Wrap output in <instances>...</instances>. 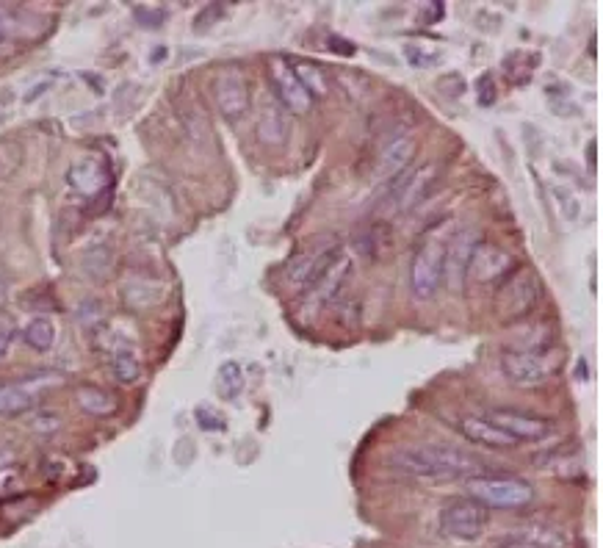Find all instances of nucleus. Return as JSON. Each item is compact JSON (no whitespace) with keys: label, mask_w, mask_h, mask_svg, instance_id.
Segmentation results:
<instances>
[{"label":"nucleus","mask_w":603,"mask_h":548,"mask_svg":"<svg viewBox=\"0 0 603 548\" xmlns=\"http://www.w3.org/2000/svg\"><path fill=\"white\" fill-rule=\"evenodd\" d=\"M396 474L418 479L426 485H440V482H457V479H471L485 474V463L476 454L465 452L451 443H421V446H404L388 457Z\"/></svg>","instance_id":"1"},{"label":"nucleus","mask_w":603,"mask_h":548,"mask_svg":"<svg viewBox=\"0 0 603 548\" xmlns=\"http://www.w3.org/2000/svg\"><path fill=\"white\" fill-rule=\"evenodd\" d=\"M540 297H543V283H540L537 272L529 269V266H515L498 283L493 310H496L501 322H521L537 308Z\"/></svg>","instance_id":"2"},{"label":"nucleus","mask_w":603,"mask_h":548,"mask_svg":"<svg viewBox=\"0 0 603 548\" xmlns=\"http://www.w3.org/2000/svg\"><path fill=\"white\" fill-rule=\"evenodd\" d=\"M465 490L487 510H523L534 501L532 485L509 474H479L465 479Z\"/></svg>","instance_id":"3"},{"label":"nucleus","mask_w":603,"mask_h":548,"mask_svg":"<svg viewBox=\"0 0 603 548\" xmlns=\"http://www.w3.org/2000/svg\"><path fill=\"white\" fill-rule=\"evenodd\" d=\"M562 366V352L556 346L545 349H504L501 371L518 388H537L554 377Z\"/></svg>","instance_id":"4"},{"label":"nucleus","mask_w":603,"mask_h":548,"mask_svg":"<svg viewBox=\"0 0 603 548\" xmlns=\"http://www.w3.org/2000/svg\"><path fill=\"white\" fill-rule=\"evenodd\" d=\"M446 244L443 233H429L424 244L415 250L410 263V286L418 299H432L443 286V261H446Z\"/></svg>","instance_id":"5"},{"label":"nucleus","mask_w":603,"mask_h":548,"mask_svg":"<svg viewBox=\"0 0 603 548\" xmlns=\"http://www.w3.org/2000/svg\"><path fill=\"white\" fill-rule=\"evenodd\" d=\"M518 263L504 247H498L493 241H479L471 252L465 283L473 286H498Z\"/></svg>","instance_id":"6"},{"label":"nucleus","mask_w":603,"mask_h":548,"mask_svg":"<svg viewBox=\"0 0 603 548\" xmlns=\"http://www.w3.org/2000/svg\"><path fill=\"white\" fill-rule=\"evenodd\" d=\"M490 524V513L479 501L454 499L440 510V526L443 532L457 540H479Z\"/></svg>","instance_id":"7"},{"label":"nucleus","mask_w":603,"mask_h":548,"mask_svg":"<svg viewBox=\"0 0 603 548\" xmlns=\"http://www.w3.org/2000/svg\"><path fill=\"white\" fill-rule=\"evenodd\" d=\"M438 180V167L435 164H426V167L407 169L399 178L391 180V205L393 211H410L415 205L424 200L432 183Z\"/></svg>","instance_id":"8"},{"label":"nucleus","mask_w":603,"mask_h":548,"mask_svg":"<svg viewBox=\"0 0 603 548\" xmlns=\"http://www.w3.org/2000/svg\"><path fill=\"white\" fill-rule=\"evenodd\" d=\"M213 95H216V106L227 122H238L241 117H247L249 84L241 70L219 72L216 84H213Z\"/></svg>","instance_id":"9"},{"label":"nucleus","mask_w":603,"mask_h":548,"mask_svg":"<svg viewBox=\"0 0 603 548\" xmlns=\"http://www.w3.org/2000/svg\"><path fill=\"white\" fill-rule=\"evenodd\" d=\"M487 418L501 427L504 432H509L518 443L526 441H545L551 432H554V421L548 418L532 416V413H521V410H509V407H498V410H490Z\"/></svg>","instance_id":"10"},{"label":"nucleus","mask_w":603,"mask_h":548,"mask_svg":"<svg viewBox=\"0 0 603 548\" xmlns=\"http://www.w3.org/2000/svg\"><path fill=\"white\" fill-rule=\"evenodd\" d=\"M496 548H570V537L556 524H526L498 537Z\"/></svg>","instance_id":"11"},{"label":"nucleus","mask_w":603,"mask_h":548,"mask_svg":"<svg viewBox=\"0 0 603 548\" xmlns=\"http://www.w3.org/2000/svg\"><path fill=\"white\" fill-rule=\"evenodd\" d=\"M415 158V139L410 133H396L393 139L382 144L374 167V180L385 183V180L399 178L402 172L410 169V161Z\"/></svg>","instance_id":"12"},{"label":"nucleus","mask_w":603,"mask_h":548,"mask_svg":"<svg viewBox=\"0 0 603 548\" xmlns=\"http://www.w3.org/2000/svg\"><path fill=\"white\" fill-rule=\"evenodd\" d=\"M272 81H274V92H277V100L280 106L288 108L291 114H308L313 108V97L305 86L299 84V78L291 70L288 61H274L272 64Z\"/></svg>","instance_id":"13"},{"label":"nucleus","mask_w":603,"mask_h":548,"mask_svg":"<svg viewBox=\"0 0 603 548\" xmlns=\"http://www.w3.org/2000/svg\"><path fill=\"white\" fill-rule=\"evenodd\" d=\"M338 255H341V247L327 244V247L310 252V255L296 258L294 266H291V274H288V286L294 288V291H310L321 280V274L330 269V263Z\"/></svg>","instance_id":"14"},{"label":"nucleus","mask_w":603,"mask_h":548,"mask_svg":"<svg viewBox=\"0 0 603 548\" xmlns=\"http://www.w3.org/2000/svg\"><path fill=\"white\" fill-rule=\"evenodd\" d=\"M479 241L473 239V233H460L446 244V261H443V283L451 291H460L465 288V272H468V261H471V252Z\"/></svg>","instance_id":"15"},{"label":"nucleus","mask_w":603,"mask_h":548,"mask_svg":"<svg viewBox=\"0 0 603 548\" xmlns=\"http://www.w3.org/2000/svg\"><path fill=\"white\" fill-rule=\"evenodd\" d=\"M67 180H70V186L75 191H81L86 197H95L100 191L108 189V164L103 158H95V155H89V158H81V161H75L67 172Z\"/></svg>","instance_id":"16"},{"label":"nucleus","mask_w":603,"mask_h":548,"mask_svg":"<svg viewBox=\"0 0 603 548\" xmlns=\"http://www.w3.org/2000/svg\"><path fill=\"white\" fill-rule=\"evenodd\" d=\"M457 429H460V435H465L468 441L482 443L487 449H515V446H518V441H515L509 432L496 427V424L485 416L460 418V421H457Z\"/></svg>","instance_id":"17"},{"label":"nucleus","mask_w":603,"mask_h":548,"mask_svg":"<svg viewBox=\"0 0 603 548\" xmlns=\"http://www.w3.org/2000/svg\"><path fill=\"white\" fill-rule=\"evenodd\" d=\"M36 34H39V23L31 14L14 9V6H0V39L3 42H9L17 50L23 39H34Z\"/></svg>","instance_id":"18"},{"label":"nucleus","mask_w":603,"mask_h":548,"mask_svg":"<svg viewBox=\"0 0 603 548\" xmlns=\"http://www.w3.org/2000/svg\"><path fill=\"white\" fill-rule=\"evenodd\" d=\"M36 402H39V394L31 385H23V382L0 385V418L23 416L28 410H34Z\"/></svg>","instance_id":"19"},{"label":"nucleus","mask_w":603,"mask_h":548,"mask_svg":"<svg viewBox=\"0 0 603 548\" xmlns=\"http://www.w3.org/2000/svg\"><path fill=\"white\" fill-rule=\"evenodd\" d=\"M258 139L266 147H283L288 142V120H285L283 106H266L258 120Z\"/></svg>","instance_id":"20"},{"label":"nucleus","mask_w":603,"mask_h":548,"mask_svg":"<svg viewBox=\"0 0 603 548\" xmlns=\"http://www.w3.org/2000/svg\"><path fill=\"white\" fill-rule=\"evenodd\" d=\"M75 402L81 407L83 413H89V416L97 418H108L117 413V399L103 391V388H97V385H81L78 391H75Z\"/></svg>","instance_id":"21"},{"label":"nucleus","mask_w":603,"mask_h":548,"mask_svg":"<svg viewBox=\"0 0 603 548\" xmlns=\"http://www.w3.org/2000/svg\"><path fill=\"white\" fill-rule=\"evenodd\" d=\"M158 297H161V288H158V280H153V277H131L122 286V299L128 302V308H150Z\"/></svg>","instance_id":"22"},{"label":"nucleus","mask_w":603,"mask_h":548,"mask_svg":"<svg viewBox=\"0 0 603 548\" xmlns=\"http://www.w3.org/2000/svg\"><path fill=\"white\" fill-rule=\"evenodd\" d=\"M25 344L36 352H48L56 344V324L48 316H36L34 322L25 327Z\"/></svg>","instance_id":"23"},{"label":"nucleus","mask_w":603,"mask_h":548,"mask_svg":"<svg viewBox=\"0 0 603 548\" xmlns=\"http://www.w3.org/2000/svg\"><path fill=\"white\" fill-rule=\"evenodd\" d=\"M291 70H294V75L299 78V84L308 89L310 97L327 95V78H324V72H321L316 64H308V61H294V64H291Z\"/></svg>","instance_id":"24"},{"label":"nucleus","mask_w":603,"mask_h":548,"mask_svg":"<svg viewBox=\"0 0 603 548\" xmlns=\"http://www.w3.org/2000/svg\"><path fill=\"white\" fill-rule=\"evenodd\" d=\"M111 369H114V377L125 385H131L142 377V363L133 355L131 349H117L114 358H111Z\"/></svg>","instance_id":"25"},{"label":"nucleus","mask_w":603,"mask_h":548,"mask_svg":"<svg viewBox=\"0 0 603 548\" xmlns=\"http://www.w3.org/2000/svg\"><path fill=\"white\" fill-rule=\"evenodd\" d=\"M244 388V369L238 366L236 360H227L219 369V391L225 399H236Z\"/></svg>","instance_id":"26"},{"label":"nucleus","mask_w":603,"mask_h":548,"mask_svg":"<svg viewBox=\"0 0 603 548\" xmlns=\"http://www.w3.org/2000/svg\"><path fill=\"white\" fill-rule=\"evenodd\" d=\"M133 17L136 23L144 25V28H158V25L166 23V12L161 6H147V3H136L133 6Z\"/></svg>","instance_id":"27"},{"label":"nucleus","mask_w":603,"mask_h":548,"mask_svg":"<svg viewBox=\"0 0 603 548\" xmlns=\"http://www.w3.org/2000/svg\"><path fill=\"white\" fill-rule=\"evenodd\" d=\"M225 14V6H219V3H211V6H205L200 14H197V20H194V31H205V28H211L213 23H219V17Z\"/></svg>","instance_id":"28"},{"label":"nucleus","mask_w":603,"mask_h":548,"mask_svg":"<svg viewBox=\"0 0 603 548\" xmlns=\"http://www.w3.org/2000/svg\"><path fill=\"white\" fill-rule=\"evenodd\" d=\"M476 95H479V106H490V103L496 100V84H493V75H482V78H479Z\"/></svg>","instance_id":"29"},{"label":"nucleus","mask_w":603,"mask_h":548,"mask_svg":"<svg viewBox=\"0 0 603 548\" xmlns=\"http://www.w3.org/2000/svg\"><path fill=\"white\" fill-rule=\"evenodd\" d=\"M407 59H410V64L413 67H426L424 59H432V64H435V59H438V53H426V50H418V48H407Z\"/></svg>","instance_id":"30"},{"label":"nucleus","mask_w":603,"mask_h":548,"mask_svg":"<svg viewBox=\"0 0 603 548\" xmlns=\"http://www.w3.org/2000/svg\"><path fill=\"white\" fill-rule=\"evenodd\" d=\"M12 338H14V330L9 322H0V358L9 352V346H12Z\"/></svg>","instance_id":"31"},{"label":"nucleus","mask_w":603,"mask_h":548,"mask_svg":"<svg viewBox=\"0 0 603 548\" xmlns=\"http://www.w3.org/2000/svg\"><path fill=\"white\" fill-rule=\"evenodd\" d=\"M443 14H446V6H443V3H429V6L424 9V17H421V20L432 25L438 23Z\"/></svg>","instance_id":"32"},{"label":"nucleus","mask_w":603,"mask_h":548,"mask_svg":"<svg viewBox=\"0 0 603 548\" xmlns=\"http://www.w3.org/2000/svg\"><path fill=\"white\" fill-rule=\"evenodd\" d=\"M211 416L213 413H208V410H197V424L205 429H225V421H222V418H216V421H213Z\"/></svg>","instance_id":"33"},{"label":"nucleus","mask_w":603,"mask_h":548,"mask_svg":"<svg viewBox=\"0 0 603 548\" xmlns=\"http://www.w3.org/2000/svg\"><path fill=\"white\" fill-rule=\"evenodd\" d=\"M330 48L341 50V53H355V48H352V45H341V42H338V36H332Z\"/></svg>","instance_id":"34"}]
</instances>
